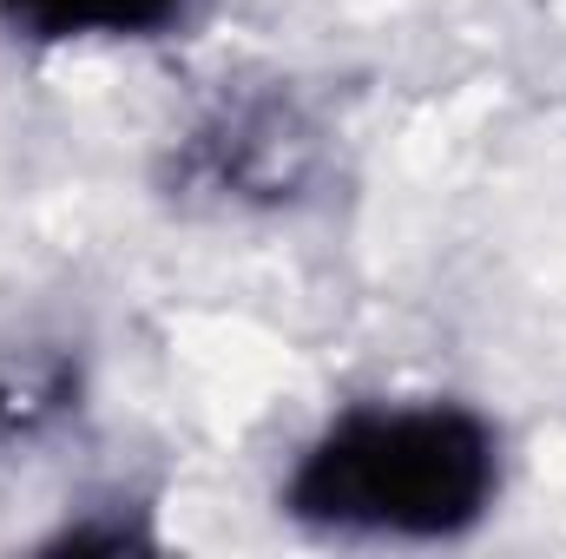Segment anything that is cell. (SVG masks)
<instances>
[{
  "mask_svg": "<svg viewBox=\"0 0 566 559\" xmlns=\"http://www.w3.org/2000/svg\"><path fill=\"white\" fill-rule=\"evenodd\" d=\"M494 434L461 409H369L336 421L290 474V507L336 534L441 540L481 520Z\"/></svg>",
  "mask_w": 566,
  "mask_h": 559,
  "instance_id": "cell-1",
  "label": "cell"
},
{
  "mask_svg": "<svg viewBox=\"0 0 566 559\" xmlns=\"http://www.w3.org/2000/svg\"><path fill=\"white\" fill-rule=\"evenodd\" d=\"M198 165L211 184L224 191H251V198H277L303 178V139L277 113H244L218 133L198 139Z\"/></svg>",
  "mask_w": 566,
  "mask_h": 559,
  "instance_id": "cell-2",
  "label": "cell"
},
{
  "mask_svg": "<svg viewBox=\"0 0 566 559\" xmlns=\"http://www.w3.org/2000/svg\"><path fill=\"white\" fill-rule=\"evenodd\" d=\"M0 13L33 40H80V33H151L178 13V0H0Z\"/></svg>",
  "mask_w": 566,
  "mask_h": 559,
  "instance_id": "cell-3",
  "label": "cell"
},
{
  "mask_svg": "<svg viewBox=\"0 0 566 559\" xmlns=\"http://www.w3.org/2000/svg\"><path fill=\"white\" fill-rule=\"evenodd\" d=\"M66 402H73V369L66 362H53V356L7 362L0 369V441L33 434L40 421H53Z\"/></svg>",
  "mask_w": 566,
  "mask_h": 559,
  "instance_id": "cell-4",
  "label": "cell"
}]
</instances>
